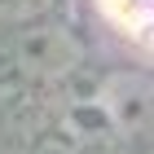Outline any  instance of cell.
I'll return each mask as SVG.
<instances>
[{
  "label": "cell",
  "mask_w": 154,
  "mask_h": 154,
  "mask_svg": "<svg viewBox=\"0 0 154 154\" xmlns=\"http://www.w3.org/2000/svg\"><path fill=\"white\" fill-rule=\"evenodd\" d=\"M97 5H101V13H106L119 31H128V35L154 31V0H97Z\"/></svg>",
  "instance_id": "cell-1"
}]
</instances>
